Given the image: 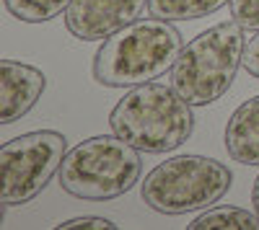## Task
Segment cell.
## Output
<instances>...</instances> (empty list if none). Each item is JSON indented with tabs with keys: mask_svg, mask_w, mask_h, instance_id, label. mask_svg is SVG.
Instances as JSON below:
<instances>
[{
	"mask_svg": "<svg viewBox=\"0 0 259 230\" xmlns=\"http://www.w3.org/2000/svg\"><path fill=\"white\" fill-rule=\"evenodd\" d=\"M207 227H226V230H259V215L239 207H207V210L189 222V230H207Z\"/></svg>",
	"mask_w": 259,
	"mask_h": 230,
	"instance_id": "cell-11",
	"label": "cell"
},
{
	"mask_svg": "<svg viewBox=\"0 0 259 230\" xmlns=\"http://www.w3.org/2000/svg\"><path fill=\"white\" fill-rule=\"evenodd\" d=\"M246 36L239 21H221L197 34L171 68V88L192 106H207L228 93L244 65Z\"/></svg>",
	"mask_w": 259,
	"mask_h": 230,
	"instance_id": "cell-3",
	"label": "cell"
},
{
	"mask_svg": "<svg viewBox=\"0 0 259 230\" xmlns=\"http://www.w3.org/2000/svg\"><path fill=\"white\" fill-rule=\"evenodd\" d=\"M244 68L259 78V31L254 34V39H249V44H246V52H244Z\"/></svg>",
	"mask_w": 259,
	"mask_h": 230,
	"instance_id": "cell-15",
	"label": "cell"
},
{
	"mask_svg": "<svg viewBox=\"0 0 259 230\" xmlns=\"http://www.w3.org/2000/svg\"><path fill=\"white\" fill-rule=\"evenodd\" d=\"M226 150L241 165H259V96L244 101L226 124Z\"/></svg>",
	"mask_w": 259,
	"mask_h": 230,
	"instance_id": "cell-9",
	"label": "cell"
},
{
	"mask_svg": "<svg viewBox=\"0 0 259 230\" xmlns=\"http://www.w3.org/2000/svg\"><path fill=\"white\" fill-rule=\"evenodd\" d=\"M228 0H148L150 16L163 21H194L221 11Z\"/></svg>",
	"mask_w": 259,
	"mask_h": 230,
	"instance_id": "cell-10",
	"label": "cell"
},
{
	"mask_svg": "<svg viewBox=\"0 0 259 230\" xmlns=\"http://www.w3.org/2000/svg\"><path fill=\"white\" fill-rule=\"evenodd\" d=\"M182 49V34L171 21L138 18L104 39L94 57V80L109 88L143 86L166 75Z\"/></svg>",
	"mask_w": 259,
	"mask_h": 230,
	"instance_id": "cell-1",
	"label": "cell"
},
{
	"mask_svg": "<svg viewBox=\"0 0 259 230\" xmlns=\"http://www.w3.org/2000/svg\"><path fill=\"white\" fill-rule=\"evenodd\" d=\"M228 165L205 155H174L158 163L140 184V197L153 212L187 215L207 210L231 189Z\"/></svg>",
	"mask_w": 259,
	"mask_h": 230,
	"instance_id": "cell-5",
	"label": "cell"
},
{
	"mask_svg": "<svg viewBox=\"0 0 259 230\" xmlns=\"http://www.w3.org/2000/svg\"><path fill=\"white\" fill-rule=\"evenodd\" d=\"M117 137L140 153H168L192 137L194 114L174 88L161 83H143L127 91L109 114Z\"/></svg>",
	"mask_w": 259,
	"mask_h": 230,
	"instance_id": "cell-2",
	"label": "cell"
},
{
	"mask_svg": "<svg viewBox=\"0 0 259 230\" xmlns=\"http://www.w3.org/2000/svg\"><path fill=\"white\" fill-rule=\"evenodd\" d=\"M60 230H70V227H117L112 220H106V217H75V220H65L60 225H55Z\"/></svg>",
	"mask_w": 259,
	"mask_h": 230,
	"instance_id": "cell-14",
	"label": "cell"
},
{
	"mask_svg": "<svg viewBox=\"0 0 259 230\" xmlns=\"http://www.w3.org/2000/svg\"><path fill=\"white\" fill-rule=\"evenodd\" d=\"M11 16L24 24H45L57 18L62 11H68L73 0H3Z\"/></svg>",
	"mask_w": 259,
	"mask_h": 230,
	"instance_id": "cell-12",
	"label": "cell"
},
{
	"mask_svg": "<svg viewBox=\"0 0 259 230\" xmlns=\"http://www.w3.org/2000/svg\"><path fill=\"white\" fill-rule=\"evenodd\" d=\"M143 171L140 150L117 135L89 137L65 153L60 165V186L70 197L89 202H109L127 194Z\"/></svg>",
	"mask_w": 259,
	"mask_h": 230,
	"instance_id": "cell-4",
	"label": "cell"
},
{
	"mask_svg": "<svg viewBox=\"0 0 259 230\" xmlns=\"http://www.w3.org/2000/svg\"><path fill=\"white\" fill-rule=\"evenodd\" d=\"M68 140L55 130L18 135L0 148V204L16 207L34 199L60 171Z\"/></svg>",
	"mask_w": 259,
	"mask_h": 230,
	"instance_id": "cell-6",
	"label": "cell"
},
{
	"mask_svg": "<svg viewBox=\"0 0 259 230\" xmlns=\"http://www.w3.org/2000/svg\"><path fill=\"white\" fill-rule=\"evenodd\" d=\"M47 88V75L16 60L0 62V122L13 124L29 114Z\"/></svg>",
	"mask_w": 259,
	"mask_h": 230,
	"instance_id": "cell-8",
	"label": "cell"
},
{
	"mask_svg": "<svg viewBox=\"0 0 259 230\" xmlns=\"http://www.w3.org/2000/svg\"><path fill=\"white\" fill-rule=\"evenodd\" d=\"M251 207H254V212L259 215V174H256L254 186H251Z\"/></svg>",
	"mask_w": 259,
	"mask_h": 230,
	"instance_id": "cell-16",
	"label": "cell"
},
{
	"mask_svg": "<svg viewBox=\"0 0 259 230\" xmlns=\"http://www.w3.org/2000/svg\"><path fill=\"white\" fill-rule=\"evenodd\" d=\"M233 21H239L244 29L259 31V0H228Z\"/></svg>",
	"mask_w": 259,
	"mask_h": 230,
	"instance_id": "cell-13",
	"label": "cell"
},
{
	"mask_svg": "<svg viewBox=\"0 0 259 230\" xmlns=\"http://www.w3.org/2000/svg\"><path fill=\"white\" fill-rule=\"evenodd\" d=\"M148 0H73L65 11V26L75 39L104 41L135 24Z\"/></svg>",
	"mask_w": 259,
	"mask_h": 230,
	"instance_id": "cell-7",
	"label": "cell"
}]
</instances>
